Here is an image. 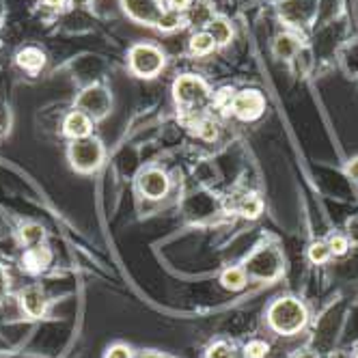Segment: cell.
<instances>
[{"label":"cell","instance_id":"ba28073f","mask_svg":"<svg viewBox=\"0 0 358 358\" xmlns=\"http://www.w3.org/2000/svg\"><path fill=\"white\" fill-rule=\"evenodd\" d=\"M136 186H138V192L145 199H149V201H160L171 190V179H169V175L162 169L151 166V169H145V171L138 173Z\"/></svg>","mask_w":358,"mask_h":358},{"label":"cell","instance_id":"8992f818","mask_svg":"<svg viewBox=\"0 0 358 358\" xmlns=\"http://www.w3.org/2000/svg\"><path fill=\"white\" fill-rule=\"evenodd\" d=\"M76 108L87 113L93 121H101L113 110V95L104 85H89L76 97Z\"/></svg>","mask_w":358,"mask_h":358},{"label":"cell","instance_id":"1f68e13d","mask_svg":"<svg viewBox=\"0 0 358 358\" xmlns=\"http://www.w3.org/2000/svg\"><path fill=\"white\" fill-rule=\"evenodd\" d=\"M345 175L352 179V182H356V184H358V156H356V158H352V160L348 162V166H345Z\"/></svg>","mask_w":358,"mask_h":358},{"label":"cell","instance_id":"f546056e","mask_svg":"<svg viewBox=\"0 0 358 358\" xmlns=\"http://www.w3.org/2000/svg\"><path fill=\"white\" fill-rule=\"evenodd\" d=\"M194 0H166V9H173V11H179L184 13L192 7Z\"/></svg>","mask_w":358,"mask_h":358},{"label":"cell","instance_id":"836d02e7","mask_svg":"<svg viewBox=\"0 0 358 358\" xmlns=\"http://www.w3.org/2000/svg\"><path fill=\"white\" fill-rule=\"evenodd\" d=\"M294 358H317V354H315V352H311V350H302V352H298Z\"/></svg>","mask_w":358,"mask_h":358},{"label":"cell","instance_id":"9a60e30c","mask_svg":"<svg viewBox=\"0 0 358 358\" xmlns=\"http://www.w3.org/2000/svg\"><path fill=\"white\" fill-rule=\"evenodd\" d=\"M15 63L17 67H22L24 71H31V73H37L43 69L45 65V55L43 50L35 48V45H29V48H22L20 52L15 55Z\"/></svg>","mask_w":358,"mask_h":358},{"label":"cell","instance_id":"5bb4252c","mask_svg":"<svg viewBox=\"0 0 358 358\" xmlns=\"http://www.w3.org/2000/svg\"><path fill=\"white\" fill-rule=\"evenodd\" d=\"M22 264H24V268H27L31 274H39L50 264H52V250H50L48 246H43V244L33 246V248H29L27 252H24Z\"/></svg>","mask_w":358,"mask_h":358},{"label":"cell","instance_id":"ffe728a7","mask_svg":"<svg viewBox=\"0 0 358 358\" xmlns=\"http://www.w3.org/2000/svg\"><path fill=\"white\" fill-rule=\"evenodd\" d=\"M43 238H45V229L39 222H27L20 229V242L29 248L39 246L43 242Z\"/></svg>","mask_w":358,"mask_h":358},{"label":"cell","instance_id":"277c9868","mask_svg":"<svg viewBox=\"0 0 358 358\" xmlns=\"http://www.w3.org/2000/svg\"><path fill=\"white\" fill-rule=\"evenodd\" d=\"M173 97L177 101V106L192 110L194 106L206 104V101L212 97V93H210V87L206 85V80H203L201 76L184 73V76H179L173 85Z\"/></svg>","mask_w":358,"mask_h":358},{"label":"cell","instance_id":"e0dca14e","mask_svg":"<svg viewBox=\"0 0 358 358\" xmlns=\"http://www.w3.org/2000/svg\"><path fill=\"white\" fill-rule=\"evenodd\" d=\"M188 48H190V55H194V57H208V55L214 52L218 45H216L214 37L208 31H199V33H194L190 37Z\"/></svg>","mask_w":358,"mask_h":358},{"label":"cell","instance_id":"44dd1931","mask_svg":"<svg viewBox=\"0 0 358 358\" xmlns=\"http://www.w3.org/2000/svg\"><path fill=\"white\" fill-rule=\"evenodd\" d=\"M184 15L179 13V11H173V9H164V13L160 15L158 24H156V29H160L162 33H173L177 31L179 27H184Z\"/></svg>","mask_w":358,"mask_h":358},{"label":"cell","instance_id":"7402d4cb","mask_svg":"<svg viewBox=\"0 0 358 358\" xmlns=\"http://www.w3.org/2000/svg\"><path fill=\"white\" fill-rule=\"evenodd\" d=\"M194 127H196V136L203 138V141L212 143V141L218 138V123H216L214 119H210V117L199 119V121L194 123Z\"/></svg>","mask_w":358,"mask_h":358},{"label":"cell","instance_id":"9c48e42d","mask_svg":"<svg viewBox=\"0 0 358 358\" xmlns=\"http://www.w3.org/2000/svg\"><path fill=\"white\" fill-rule=\"evenodd\" d=\"M121 7L127 17L145 24V27H156L160 15L164 13L160 0H121Z\"/></svg>","mask_w":358,"mask_h":358},{"label":"cell","instance_id":"83f0119b","mask_svg":"<svg viewBox=\"0 0 358 358\" xmlns=\"http://www.w3.org/2000/svg\"><path fill=\"white\" fill-rule=\"evenodd\" d=\"M106 358H134V352L123 343H117V345L108 348Z\"/></svg>","mask_w":358,"mask_h":358},{"label":"cell","instance_id":"7a4b0ae2","mask_svg":"<svg viewBox=\"0 0 358 358\" xmlns=\"http://www.w3.org/2000/svg\"><path fill=\"white\" fill-rule=\"evenodd\" d=\"M67 158H69V164L76 173L91 175V173H97L101 169V164H104L106 149L99 138L87 136V138L71 141V145L67 149Z\"/></svg>","mask_w":358,"mask_h":358},{"label":"cell","instance_id":"f1b7e54d","mask_svg":"<svg viewBox=\"0 0 358 358\" xmlns=\"http://www.w3.org/2000/svg\"><path fill=\"white\" fill-rule=\"evenodd\" d=\"M234 89H220L216 95H214V104L216 106H222V108H229L231 106V99H234Z\"/></svg>","mask_w":358,"mask_h":358},{"label":"cell","instance_id":"d6a6232c","mask_svg":"<svg viewBox=\"0 0 358 358\" xmlns=\"http://www.w3.org/2000/svg\"><path fill=\"white\" fill-rule=\"evenodd\" d=\"M43 5L50 9H63L65 7V0H43Z\"/></svg>","mask_w":358,"mask_h":358},{"label":"cell","instance_id":"3957f363","mask_svg":"<svg viewBox=\"0 0 358 358\" xmlns=\"http://www.w3.org/2000/svg\"><path fill=\"white\" fill-rule=\"evenodd\" d=\"M127 65H130V71L138 78H156V76L164 69L166 59L164 52L153 43H136L130 48L127 52Z\"/></svg>","mask_w":358,"mask_h":358},{"label":"cell","instance_id":"cb8c5ba5","mask_svg":"<svg viewBox=\"0 0 358 358\" xmlns=\"http://www.w3.org/2000/svg\"><path fill=\"white\" fill-rule=\"evenodd\" d=\"M330 257H332V252H330V248H328L326 242H313V244L309 246V259H311L313 264L322 266V264H326Z\"/></svg>","mask_w":358,"mask_h":358},{"label":"cell","instance_id":"4316f807","mask_svg":"<svg viewBox=\"0 0 358 358\" xmlns=\"http://www.w3.org/2000/svg\"><path fill=\"white\" fill-rule=\"evenodd\" d=\"M9 130H11V110L9 106L0 104V138L7 136Z\"/></svg>","mask_w":358,"mask_h":358},{"label":"cell","instance_id":"7c38bea8","mask_svg":"<svg viewBox=\"0 0 358 358\" xmlns=\"http://www.w3.org/2000/svg\"><path fill=\"white\" fill-rule=\"evenodd\" d=\"M300 37L292 31H283L278 33L272 41V55L278 59V61H294L298 55H300Z\"/></svg>","mask_w":358,"mask_h":358},{"label":"cell","instance_id":"4fadbf2b","mask_svg":"<svg viewBox=\"0 0 358 358\" xmlns=\"http://www.w3.org/2000/svg\"><path fill=\"white\" fill-rule=\"evenodd\" d=\"M313 5H306V0H285L280 5V15L289 22V27H302L313 17Z\"/></svg>","mask_w":358,"mask_h":358},{"label":"cell","instance_id":"e575fe53","mask_svg":"<svg viewBox=\"0 0 358 358\" xmlns=\"http://www.w3.org/2000/svg\"><path fill=\"white\" fill-rule=\"evenodd\" d=\"M356 358H358V354H356Z\"/></svg>","mask_w":358,"mask_h":358},{"label":"cell","instance_id":"30bf717a","mask_svg":"<svg viewBox=\"0 0 358 358\" xmlns=\"http://www.w3.org/2000/svg\"><path fill=\"white\" fill-rule=\"evenodd\" d=\"M93 119L78 110V108H73L65 115L63 119V134L69 138V141H78V138H87V136H93Z\"/></svg>","mask_w":358,"mask_h":358},{"label":"cell","instance_id":"52a82bcc","mask_svg":"<svg viewBox=\"0 0 358 358\" xmlns=\"http://www.w3.org/2000/svg\"><path fill=\"white\" fill-rule=\"evenodd\" d=\"M229 110L240 121H257L266 113V97L257 89H242L234 95Z\"/></svg>","mask_w":358,"mask_h":358},{"label":"cell","instance_id":"6da1fadb","mask_svg":"<svg viewBox=\"0 0 358 358\" xmlns=\"http://www.w3.org/2000/svg\"><path fill=\"white\" fill-rule=\"evenodd\" d=\"M268 324L278 335L294 337L309 324V311H306L304 302L298 298H292V296L278 298L268 309Z\"/></svg>","mask_w":358,"mask_h":358},{"label":"cell","instance_id":"603a6c76","mask_svg":"<svg viewBox=\"0 0 358 358\" xmlns=\"http://www.w3.org/2000/svg\"><path fill=\"white\" fill-rule=\"evenodd\" d=\"M206 358H240V352L231 343L218 341V343H214V345L208 348Z\"/></svg>","mask_w":358,"mask_h":358},{"label":"cell","instance_id":"ac0fdd59","mask_svg":"<svg viewBox=\"0 0 358 358\" xmlns=\"http://www.w3.org/2000/svg\"><path fill=\"white\" fill-rule=\"evenodd\" d=\"M220 283L229 292H242L248 283V274L244 268H227L220 274Z\"/></svg>","mask_w":358,"mask_h":358},{"label":"cell","instance_id":"d4e9b609","mask_svg":"<svg viewBox=\"0 0 358 358\" xmlns=\"http://www.w3.org/2000/svg\"><path fill=\"white\" fill-rule=\"evenodd\" d=\"M270 352V345L262 339H252L244 345V356L246 358H266Z\"/></svg>","mask_w":358,"mask_h":358},{"label":"cell","instance_id":"8fae6325","mask_svg":"<svg viewBox=\"0 0 358 358\" xmlns=\"http://www.w3.org/2000/svg\"><path fill=\"white\" fill-rule=\"evenodd\" d=\"M20 309L27 317L39 320L48 311V296L39 287H27L20 294Z\"/></svg>","mask_w":358,"mask_h":358},{"label":"cell","instance_id":"d6986e66","mask_svg":"<svg viewBox=\"0 0 358 358\" xmlns=\"http://www.w3.org/2000/svg\"><path fill=\"white\" fill-rule=\"evenodd\" d=\"M262 212H264V201H262L259 194H255V192L242 196V201L238 203V214H240L242 218L255 220V218H259V216H262Z\"/></svg>","mask_w":358,"mask_h":358},{"label":"cell","instance_id":"484cf974","mask_svg":"<svg viewBox=\"0 0 358 358\" xmlns=\"http://www.w3.org/2000/svg\"><path fill=\"white\" fill-rule=\"evenodd\" d=\"M326 244H328L330 252L335 255V257H341V255H345V252H348V248H350V240H348L345 236H341V234L330 236Z\"/></svg>","mask_w":358,"mask_h":358},{"label":"cell","instance_id":"2e32d148","mask_svg":"<svg viewBox=\"0 0 358 358\" xmlns=\"http://www.w3.org/2000/svg\"><path fill=\"white\" fill-rule=\"evenodd\" d=\"M206 31L214 37L216 45H227L234 39V27L227 17H210L206 24Z\"/></svg>","mask_w":358,"mask_h":358},{"label":"cell","instance_id":"4dcf8cb0","mask_svg":"<svg viewBox=\"0 0 358 358\" xmlns=\"http://www.w3.org/2000/svg\"><path fill=\"white\" fill-rule=\"evenodd\" d=\"M9 294V274L7 270L0 266V302H3Z\"/></svg>","mask_w":358,"mask_h":358},{"label":"cell","instance_id":"5b68a950","mask_svg":"<svg viewBox=\"0 0 358 358\" xmlns=\"http://www.w3.org/2000/svg\"><path fill=\"white\" fill-rule=\"evenodd\" d=\"M248 278L257 280H274L278 278L280 270H283V257L274 246H262L259 250H255L246 266H244Z\"/></svg>","mask_w":358,"mask_h":358}]
</instances>
